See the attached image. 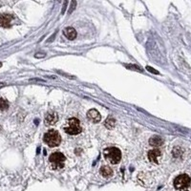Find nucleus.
<instances>
[{"label": "nucleus", "instance_id": "obj_3", "mask_svg": "<svg viewBox=\"0 0 191 191\" xmlns=\"http://www.w3.org/2000/svg\"><path fill=\"white\" fill-rule=\"evenodd\" d=\"M43 140L47 145H49L50 147H56L58 146L61 142V137L59 135V133L56 130H49L47 133H45L44 137H43Z\"/></svg>", "mask_w": 191, "mask_h": 191}, {"label": "nucleus", "instance_id": "obj_1", "mask_svg": "<svg viewBox=\"0 0 191 191\" xmlns=\"http://www.w3.org/2000/svg\"><path fill=\"white\" fill-rule=\"evenodd\" d=\"M103 156L111 164H118L121 160V152L117 147H107L103 150Z\"/></svg>", "mask_w": 191, "mask_h": 191}, {"label": "nucleus", "instance_id": "obj_7", "mask_svg": "<svg viewBox=\"0 0 191 191\" xmlns=\"http://www.w3.org/2000/svg\"><path fill=\"white\" fill-rule=\"evenodd\" d=\"M87 118L88 120L93 122V123H97V122H99L101 120V116L99 113V111H97L96 109H91L88 111L87 113Z\"/></svg>", "mask_w": 191, "mask_h": 191}, {"label": "nucleus", "instance_id": "obj_4", "mask_svg": "<svg viewBox=\"0 0 191 191\" xmlns=\"http://www.w3.org/2000/svg\"><path fill=\"white\" fill-rule=\"evenodd\" d=\"M65 161H66L65 156L60 152H54L49 157L50 164H51V166L54 170L63 168L64 165H65Z\"/></svg>", "mask_w": 191, "mask_h": 191}, {"label": "nucleus", "instance_id": "obj_12", "mask_svg": "<svg viewBox=\"0 0 191 191\" xmlns=\"http://www.w3.org/2000/svg\"><path fill=\"white\" fill-rule=\"evenodd\" d=\"M149 143L152 146H161L164 143V140L160 136H153L152 138H150Z\"/></svg>", "mask_w": 191, "mask_h": 191}, {"label": "nucleus", "instance_id": "obj_8", "mask_svg": "<svg viewBox=\"0 0 191 191\" xmlns=\"http://www.w3.org/2000/svg\"><path fill=\"white\" fill-rule=\"evenodd\" d=\"M58 121V115L56 112H49L45 116V124L46 125H54L56 123V121Z\"/></svg>", "mask_w": 191, "mask_h": 191}, {"label": "nucleus", "instance_id": "obj_9", "mask_svg": "<svg viewBox=\"0 0 191 191\" xmlns=\"http://www.w3.org/2000/svg\"><path fill=\"white\" fill-rule=\"evenodd\" d=\"M13 19V16L9 13H0V27L8 28L10 27L11 21Z\"/></svg>", "mask_w": 191, "mask_h": 191}, {"label": "nucleus", "instance_id": "obj_10", "mask_svg": "<svg viewBox=\"0 0 191 191\" xmlns=\"http://www.w3.org/2000/svg\"><path fill=\"white\" fill-rule=\"evenodd\" d=\"M100 174H101V176H103L104 178H111L113 176V170L111 169L109 166H107V165H102L101 167H100Z\"/></svg>", "mask_w": 191, "mask_h": 191}, {"label": "nucleus", "instance_id": "obj_13", "mask_svg": "<svg viewBox=\"0 0 191 191\" xmlns=\"http://www.w3.org/2000/svg\"><path fill=\"white\" fill-rule=\"evenodd\" d=\"M115 125H116V121H115V118H108L106 121H105V126L108 128V129H112L115 127Z\"/></svg>", "mask_w": 191, "mask_h": 191}, {"label": "nucleus", "instance_id": "obj_11", "mask_svg": "<svg viewBox=\"0 0 191 191\" xmlns=\"http://www.w3.org/2000/svg\"><path fill=\"white\" fill-rule=\"evenodd\" d=\"M64 35H65V37L68 39L73 40V39H75V37H77V31H75L74 28L68 27V28L65 29V30H64Z\"/></svg>", "mask_w": 191, "mask_h": 191}, {"label": "nucleus", "instance_id": "obj_14", "mask_svg": "<svg viewBox=\"0 0 191 191\" xmlns=\"http://www.w3.org/2000/svg\"><path fill=\"white\" fill-rule=\"evenodd\" d=\"M9 108V102L4 99H0V111H5Z\"/></svg>", "mask_w": 191, "mask_h": 191}, {"label": "nucleus", "instance_id": "obj_5", "mask_svg": "<svg viewBox=\"0 0 191 191\" xmlns=\"http://www.w3.org/2000/svg\"><path fill=\"white\" fill-rule=\"evenodd\" d=\"M190 185H191V179L189 176L186 174L179 175L178 177H176V179L174 180L175 188L180 191H186L189 188Z\"/></svg>", "mask_w": 191, "mask_h": 191}, {"label": "nucleus", "instance_id": "obj_2", "mask_svg": "<svg viewBox=\"0 0 191 191\" xmlns=\"http://www.w3.org/2000/svg\"><path fill=\"white\" fill-rule=\"evenodd\" d=\"M63 130L65 133L69 135H78L79 133H81V125L80 121L75 118H69L66 123L63 126Z\"/></svg>", "mask_w": 191, "mask_h": 191}, {"label": "nucleus", "instance_id": "obj_6", "mask_svg": "<svg viewBox=\"0 0 191 191\" xmlns=\"http://www.w3.org/2000/svg\"><path fill=\"white\" fill-rule=\"evenodd\" d=\"M147 156H148V160L151 163L158 164H160L161 157H163V154H161V152L159 149H152L148 152Z\"/></svg>", "mask_w": 191, "mask_h": 191}]
</instances>
